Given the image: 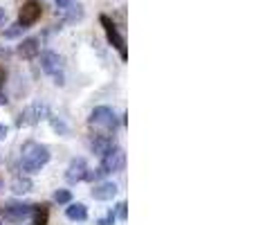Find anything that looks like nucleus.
<instances>
[{"mask_svg":"<svg viewBox=\"0 0 256 225\" xmlns=\"http://www.w3.org/2000/svg\"><path fill=\"white\" fill-rule=\"evenodd\" d=\"M115 216H117V218H122V221H126V218H128V205H126V200L117 203V207H115Z\"/></svg>","mask_w":256,"mask_h":225,"instance_id":"412c9836","label":"nucleus"},{"mask_svg":"<svg viewBox=\"0 0 256 225\" xmlns=\"http://www.w3.org/2000/svg\"><path fill=\"white\" fill-rule=\"evenodd\" d=\"M0 225H2V218H0Z\"/></svg>","mask_w":256,"mask_h":225,"instance_id":"c85d7f7f","label":"nucleus"},{"mask_svg":"<svg viewBox=\"0 0 256 225\" xmlns=\"http://www.w3.org/2000/svg\"><path fill=\"white\" fill-rule=\"evenodd\" d=\"M22 32H25V27H22L20 23H16V25H9V27H4V39H18Z\"/></svg>","mask_w":256,"mask_h":225,"instance_id":"a211bd4d","label":"nucleus"},{"mask_svg":"<svg viewBox=\"0 0 256 225\" xmlns=\"http://www.w3.org/2000/svg\"><path fill=\"white\" fill-rule=\"evenodd\" d=\"M104 176H106V173H104V169H102V167H99V169H94V171H90V169H88V173H86V178H84V180H90V182H99V180H102Z\"/></svg>","mask_w":256,"mask_h":225,"instance_id":"aec40b11","label":"nucleus"},{"mask_svg":"<svg viewBox=\"0 0 256 225\" xmlns=\"http://www.w3.org/2000/svg\"><path fill=\"white\" fill-rule=\"evenodd\" d=\"M88 124L94 128H102L106 133H112L115 135V128H117V115L112 108L108 106H97L88 117Z\"/></svg>","mask_w":256,"mask_h":225,"instance_id":"20e7f679","label":"nucleus"},{"mask_svg":"<svg viewBox=\"0 0 256 225\" xmlns=\"http://www.w3.org/2000/svg\"><path fill=\"white\" fill-rule=\"evenodd\" d=\"M7 102H9L7 95H4V93H2V88H0V106H7Z\"/></svg>","mask_w":256,"mask_h":225,"instance_id":"bb28decb","label":"nucleus"},{"mask_svg":"<svg viewBox=\"0 0 256 225\" xmlns=\"http://www.w3.org/2000/svg\"><path fill=\"white\" fill-rule=\"evenodd\" d=\"M66 9H68V16H66L68 23H76L84 18V7L81 5H68Z\"/></svg>","mask_w":256,"mask_h":225,"instance_id":"dca6fc26","label":"nucleus"},{"mask_svg":"<svg viewBox=\"0 0 256 225\" xmlns=\"http://www.w3.org/2000/svg\"><path fill=\"white\" fill-rule=\"evenodd\" d=\"M32 218H34V225H48L50 223V205L48 203L32 205Z\"/></svg>","mask_w":256,"mask_h":225,"instance_id":"4468645a","label":"nucleus"},{"mask_svg":"<svg viewBox=\"0 0 256 225\" xmlns=\"http://www.w3.org/2000/svg\"><path fill=\"white\" fill-rule=\"evenodd\" d=\"M4 81H7V70L0 66V88H4Z\"/></svg>","mask_w":256,"mask_h":225,"instance_id":"b1692460","label":"nucleus"},{"mask_svg":"<svg viewBox=\"0 0 256 225\" xmlns=\"http://www.w3.org/2000/svg\"><path fill=\"white\" fill-rule=\"evenodd\" d=\"M32 216V205L30 203H7L0 209V218H4L7 223H25Z\"/></svg>","mask_w":256,"mask_h":225,"instance_id":"423d86ee","label":"nucleus"},{"mask_svg":"<svg viewBox=\"0 0 256 225\" xmlns=\"http://www.w3.org/2000/svg\"><path fill=\"white\" fill-rule=\"evenodd\" d=\"M48 122H50V126L54 128V131L58 133V135H68V126H66V122H63L61 117H54L52 113H50V117H48Z\"/></svg>","mask_w":256,"mask_h":225,"instance_id":"f3484780","label":"nucleus"},{"mask_svg":"<svg viewBox=\"0 0 256 225\" xmlns=\"http://www.w3.org/2000/svg\"><path fill=\"white\" fill-rule=\"evenodd\" d=\"M117 185L115 182H99V185H94L92 189V198L94 200H112L117 196Z\"/></svg>","mask_w":256,"mask_h":225,"instance_id":"f8f14e48","label":"nucleus"},{"mask_svg":"<svg viewBox=\"0 0 256 225\" xmlns=\"http://www.w3.org/2000/svg\"><path fill=\"white\" fill-rule=\"evenodd\" d=\"M12 191L14 194H27V191H32V180L30 176H16L12 180Z\"/></svg>","mask_w":256,"mask_h":225,"instance_id":"2eb2a0df","label":"nucleus"},{"mask_svg":"<svg viewBox=\"0 0 256 225\" xmlns=\"http://www.w3.org/2000/svg\"><path fill=\"white\" fill-rule=\"evenodd\" d=\"M99 21H102V27L106 30V36H108V43L112 45V48L120 52V57H122V61H126L128 59V48H126V39L120 34V30H117V25H115V21H112L110 16H106V14H102L99 16Z\"/></svg>","mask_w":256,"mask_h":225,"instance_id":"39448f33","label":"nucleus"},{"mask_svg":"<svg viewBox=\"0 0 256 225\" xmlns=\"http://www.w3.org/2000/svg\"><path fill=\"white\" fill-rule=\"evenodd\" d=\"M12 50H9L7 48V45H0V59H2V61H4V59H12Z\"/></svg>","mask_w":256,"mask_h":225,"instance_id":"5701e85b","label":"nucleus"},{"mask_svg":"<svg viewBox=\"0 0 256 225\" xmlns=\"http://www.w3.org/2000/svg\"><path fill=\"white\" fill-rule=\"evenodd\" d=\"M112 146H115V137H112L110 133H97V135L90 137V151H92L94 155L108 153Z\"/></svg>","mask_w":256,"mask_h":225,"instance_id":"9d476101","label":"nucleus"},{"mask_svg":"<svg viewBox=\"0 0 256 225\" xmlns=\"http://www.w3.org/2000/svg\"><path fill=\"white\" fill-rule=\"evenodd\" d=\"M124 164H126V153H124V149H120V146H112L108 153H104L102 155V169H104V173H117V171H122L124 169Z\"/></svg>","mask_w":256,"mask_h":225,"instance_id":"0eeeda50","label":"nucleus"},{"mask_svg":"<svg viewBox=\"0 0 256 225\" xmlns=\"http://www.w3.org/2000/svg\"><path fill=\"white\" fill-rule=\"evenodd\" d=\"M50 117V106L45 102H34L30 104L27 108H22V113L18 115L16 119V126L22 128V126H36V124H40L43 119Z\"/></svg>","mask_w":256,"mask_h":225,"instance_id":"f03ea898","label":"nucleus"},{"mask_svg":"<svg viewBox=\"0 0 256 225\" xmlns=\"http://www.w3.org/2000/svg\"><path fill=\"white\" fill-rule=\"evenodd\" d=\"M40 70H43L45 75L52 77L56 86L66 84V81H63V57H61V54L52 52V50L43 52V54H40Z\"/></svg>","mask_w":256,"mask_h":225,"instance_id":"7ed1b4c3","label":"nucleus"},{"mask_svg":"<svg viewBox=\"0 0 256 225\" xmlns=\"http://www.w3.org/2000/svg\"><path fill=\"white\" fill-rule=\"evenodd\" d=\"M4 23H7V12H4V9L0 7V27H2Z\"/></svg>","mask_w":256,"mask_h":225,"instance_id":"a878e982","label":"nucleus"},{"mask_svg":"<svg viewBox=\"0 0 256 225\" xmlns=\"http://www.w3.org/2000/svg\"><path fill=\"white\" fill-rule=\"evenodd\" d=\"M66 216L70 218V221H86V218H88V207H86L84 203H68Z\"/></svg>","mask_w":256,"mask_h":225,"instance_id":"ddd939ff","label":"nucleus"},{"mask_svg":"<svg viewBox=\"0 0 256 225\" xmlns=\"http://www.w3.org/2000/svg\"><path fill=\"white\" fill-rule=\"evenodd\" d=\"M40 14H43V7H40L38 0H27V3H22L20 12H18V23L27 30V27H32L34 23H38Z\"/></svg>","mask_w":256,"mask_h":225,"instance_id":"6e6552de","label":"nucleus"},{"mask_svg":"<svg viewBox=\"0 0 256 225\" xmlns=\"http://www.w3.org/2000/svg\"><path fill=\"white\" fill-rule=\"evenodd\" d=\"M4 137H7V126H2V124H0V140H4Z\"/></svg>","mask_w":256,"mask_h":225,"instance_id":"cd10ccee","label":"nucleus"},{"mask_svg":"<svg viewBox=\"0 0 256 225\" xmlns=\"http://www.w3.org/2000/svg\"><path fill=\"white\" fill-rule=\"evenodd\" d=\"M72 3H74V0H56V7L58 9H66L68 5H72Z\"/></svg>","mask_w":256,"mask_h":225,"instance_id":"393cba45","label":"nucleus"},{"mask_svg":"<svg viewBox=\"0 0 256 225\" xmlns=\"http://www.w3.org/2000/svg\"><path fill=\"white\" fill-rule=\"evenodd\" d=\"M52 153L40 142H25L20 149V167L25 173H38L50 162Z\"/></svg>","mask_w":256,"mask_h":225,"instance_id":"f257e3e1","label":"nucleus"},{"mask_svg":"<svg viewBox=\"0 0 256 225\" xmlns=\"http://www.w3.org/2000/svg\"><path fill=\"white\" fill-rule=\"evenodd\" d=\"M86 173H88V162L84 158H74L66 169V180L70 185H76V182H81L86 178Z\"/></svg>","mask_w":256,"mask_h":225,"instance_id":"1a4fd4ad","label":"nucleus"},{"mask_svg":"<svg viewBox=\"0 0 256 225\" xmlns=\"http://www.w3.org/2000/svg\"><path fill=\"white\" fill-rule=\"evenodd\" d=\"M16 54L20 59H25V61H30V59H36L40 54V39H36V36H32V39H25L20 45H18Z\"/></svg>","mask_w":256,"mask_h":225,"instance_id":"9b49d317","label":"nucleus"},{"mask_svg":"<svg viewBox=\"0 0 256 225\" xmlns=\"http://www.w3.org/2000/svg\"><path fill=\"white\" fill-rule=\"evenodd\" d=\"M115 221H117V216H115V212H110V214H106V216L102 218L97 225H115Z\"/></svg>","mask_w":256,"mask_h":225,"instance_id":"4be33fe9","label":"nucleus"},{"mask_svg":"<svg viewBox=\"0 0 256 225\" xmlns=\"http://www.w3.org/2000/svg\"><path fill=\"white\" fill-rule=\"evenodd\" d=\"M72 200V194L68 189H56L54 191V203H58V205H68Z\"/></svg>","mask_w":256,"mask_h":225,"instance_id":"6ab92c4d","label":"nucleus"}]
</instances>
